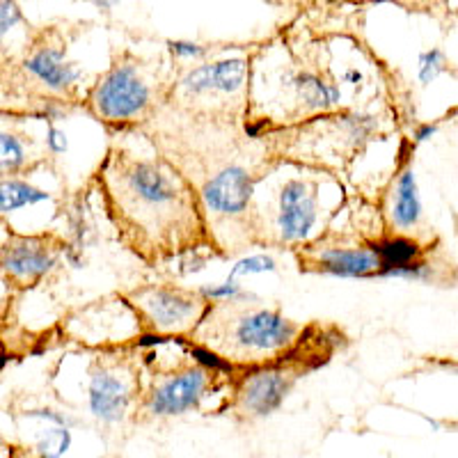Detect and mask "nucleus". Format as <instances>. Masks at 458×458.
<instances>
[{
    "label": "nucleus",
    "instance_id": "1",
    "mask_svg": "<svg viewBox=\"0 0 458 458\" xmlns=\"http://www.w3.org/2000/svg\"><path fill=\"white\" fill-rule=\"evenodd\" d=\"M94 182L117 241L147 266L216 248L198 188L163 154L110 147Z\"/></svg>",
    "mask_w": 458,
    "mask_h": 458
},
{
    "label": "nucleus",
    "instance_id": "4",
    "mask_svg": "<svg viewBox=\"0 0 458 458\" xmlns=\"http://www.w3.org/2000/svg\"><path fill=\"white\" fill-rule=\"evenodd\" d=\"M259 172L243 163H220L211 170V174L202 179L198 188L202 202L204 218L208 225V234L218 250V241L229 229L239 234L248 229L252 243H257V208H255V186L259 182Z\"/></svg>",
    "mask_w": 458,
    "mask_h": 458
},
{
    "label": "nucleus",
    "instance_id": "5",
    "mask_svg": "<svg viewBox=\"0 0 458 458\" xmlns=\"http://www.w3.org/2000/svg\"><path fill=\"white\" fill-rule=\"evenodd\" d=\"M220 376L232 374L211 369L198 362L193 355L186 362L182 360L177 365L154 369L147 386L142 387L138 412L149 420H163V417H182L186 412L199 411L211 392L218 387Z\"/></svg>",
    "mask_w": 458,
    "mask_h": 458
},
{
    "label": "nucleus",
    "instance_id": "11",
    "mask_svg": "<svg viewBox=\"0 0 458 458\" xmlns=\"http://www.w3.org/2000/svg\"><path fill=\"white\" fill-rule=\"evenodd\" d=\"M250 81V60L245 57H223L214 63L191 67L182 73L172 97L182 104L211 110L227 108L229 101H236Z\"/></svg>",
    "mask_w": 458,
    "mask_h": 458
},
{
    "label": "nucleus",
    "instance_id": "22",
    "mask_svg": "<svg viewBox=\"0 0 458 458\" xmlns=\"http://www.w3.org/2000/svg\"><path fill=\"white\" fill-rule=\"evenodd\" d=\"M273 271H277V261L273 259L271 255H250L236 261V264L232 266V271H229L227 277L239 280V277H245V276H261V273H273Z\"/></svg>",
    "mask_w": 458,
    "mask_h": 458
},
{
    "label": "nucleus",
    "instance_id": "30",
    "mask_svg": "<svg viewBox=\"0 0 458 458\" xmlns=\"http://www.w3.org/2000/svg\"><path fill=\"white\" fill-rule=\"evenodd\" d=\"M351 3H367V0H351Z\"/></svg>",
    "mask_w": 458,
    "mask_h": 458
},
{
    "label": "nucleus",
    "instance_id": "10",
    "mask_svg": "<svg viewBox=\"0 0 458 458\" xmlns=\"http://www.w3.org/2000/svg\"><path fill=\"white\" fill-rule=\"evenodd\" d=\"M67 335L94 349H117L145 335L136 308L126 296H108L76 310L67 318Z\"/></svg>",
    "mask_w": 458,
    "mask_h": 458
},
{
    "label": "nucleus",
    "instance_id": "29",
    "mask_svg": "<svg viewBox=\"0 0 458 458\" xmlns=\"http://www.w3.org/2000/svg\"><path fill=\"white\" fill-rule=\"evenodd\" d=\"M0 365H3V344H0Z\"/></svg>",
    "mask_w": 458,
    "mask_h": 458
},
{
    "label": "nucleus",
    "instance_id": "27",
    "mask_svg": "<svg viewBox=\"0 0 458 458\" xmlns=\"http://www.w3.org/2000/svg\"><path fill=\"white\" fill-rule=\"evenodd\" d=\"M362 81V73L358 69H349V72L344 73V83H351V85H358Z\"/></svg>",
    "mask_w": 458,
    "mask_h": 458
},
{
    "label": "nucleus",
    "instance_id": "9",
    "mask_svg": "<svg viewBox=\"0 0 458 458\" xmlns=\"http://www.w3.org/2000/svg\"><path fill=\"white\" fill-rule=\"evenodd\" d=\"M321 225V186L314 177H289L277 188L268 236L264 243L301 248L317 236ZM261 229V232H264Z\"/></svg>",
    "mask_w": 458,
    "mask_h": 458
},
{
    "label": "nucleus",
    "instance_id": "15",
    "mask_svg": "<svg viewBox=\"0 0 458 458\" xmlns=\"http://www.w3.org/2000/svg\"><path fill=\"white\" fill-rule=\"evenodd\" d=\"M30 114L0 113V179L26 177L51 157L47 142L28 129Z\"/></svg>",
    "mask_w": 458,
    "mask_h": 458
},
{
    "label": "nucleus",
    "instance_id": "12",
    "mask_svg": "<svg viewBox=\"0 0 458 458\" xmlns=\"http://www.w3.org/2000/svg\"><path fill=\"white\" fill-rule=\"evenodd\" d=\"M302 376V367L289 360H277L271 365L252 367L234 380L229 408L241 420H264L282 408L286 396Z\"/></svg>",
    "mask_w": 458,
    "mask_h": 458
},
{
    "label": "nucleus",
    "instance_id": "6",
    "mask_svg": "<svg viewBox=\"0 0 458 458\" xmlns=\"http://www.w3.org/2000/svg\"><path fill=\"white\" fill-rule=\"evenodd\" d=\"M140 365L122 349H101L88 369V408L101 424H124L138 412Z\"/></svg>",
    "mask_w": 458,
    "mask_h": 458
},
{
    "label": "nucleus",
    "instance_id": "20",
    "mask_svg": "<svg viewBox=\"0 0 458 458\" xmlns=\"http://www.w3.org/2000/svg\"><path fill=\"white\" fill-rule=\"evenodd\" d=\"M378 280H403V282H436V266L431 261H427L424 257L415 261H408L403 266H396V268H387V271L380 273Z\"/></svg>",
    "mask_w": 458,
    "mask_h": 458
},
{
    "label": "nucleus",
    "instance_id": "14",
    "mask_svg": "<svg viewBox=\"0 0 458 458\" xmlns=\"http://www.w3.org/2000/svg\"><path fill=\"white\" fill-rule=\"evenodd\" d=\"M280 89L289 104L286 110L296 122L337 113L342 106L339 85L312 67H286L280 73Z\"/></svg>",
    "mask_w": 458,
    "mask_h": 458
},
{
    "label": "nucleus",
    "instance_id": "25",
    "mask_svg": "<svg viewBox=\"0 0 458 458\" xmlns=\"http://www.w3.org/2000/svg\"><path fill=\"white\" fill-rule=\"evenodd\" d=\"M436 133H437L436 122H424V124H417V129L412 131V142H415V145H422V142L431 140Z\"/></svg>",
    "mask_w": 458,
    "mask_h": 458
},
{
    "label": "nucleus",
    "instance_id": "21",
    "mask_svg": "<svg viewBox=\"0 0 458 458\" xmlns=\"http://www.w3.org/2000/svg\"><path fill=\"white\" fill-rule=\"evenodd\" d=\"M447 72V55L443 48H428L417 57V81L420 85H431Z\"/></svg>",
    "mask_w": 458,
    "mask_h": 458
},
{
    "label": "nucleus",
    "instance_id": "31",
    "mask_svg": "<svg viewBox=\"0 0 458 458\" xmlns=\"http://www.w3.org/2000/svg\"><path fill=\"white\" fill-rule=\"evenodd\" d=\"M456 374H458V367H456Z\"/></svg>",
    "mask_w": 458,
    "mask_h": 458
},
{
    "label": "nucleus",
    "instance_id": "8",
    "mask_svg": "<svg viewBox=\"0 0 458 458\" xmlns=\"http://www.w3.org/2000/svg\"><path fill=\"white\" fill-rule=\"evenodd\" d=\"M67 252V239L53 232L26 234L7 229L0 241V276L14 292H26L42 284L60 268Z\"/></svg>",
    "mask_w": 458,
    "mask_h": 458
},
{
    "label": "nucleus",
    "instance_id": "18",
    "mask_svg": "<svg viewBox=\"0 0 458 458\" xmlns=\"http://www.w3.org/2000/svg\"><path fill=\"white\" fill-rule=\"evenodd\" d=\"M374 250L376 255L380 257V273L387 271V268H396V266H403L408 261H415L420 257H424L422 245L420 241L412 239V236H403V234H387L383 239L374 241ZM380 277V276H378Z\"/></svg>",
    "mask_w": 458,
    "mask_h": 458
},
{
    "label": "nucleus",
    "instance_id": "19",
    "mask_svg": "<svg viewBox=\"0 0 458 458\" xmlns=\"http://www.w3.org/2000/svg\"><path fill=\"white\" fill-rule=\"evenodd\" d=\"M69 447H72V431L67 428V424L55 422L37 440L35 454L39 458H63Z\"/></svg>",
    "mask_w": 458,
    "mask_h": 458
},
{
    "label": "nucleus",
    "instance_id": "2",
    "mask_svg": "<svg viewBox=\"0 0 458 458\" xmlns=\"http://www.w3.org/2000/svg\"><path fill=\"white\" fill-rule=\"evenodd\" d=\"M305 326L280 310L248 302L245 296L211 305L204 321L191 335L198 344L236 369L271 365L301 346Z\"/></svg>",
    "mask_w": 458,
    "mask_h": 458
},
{
    "label": "nucleus",
    "instance_id": "26",
    "mask_svg": "<svg viewBox=\"0 0 458 458\" xmlns=\"http://www.w3.org/2000/svg\"><path fill=\"white\" fill-rule=\"evenodd\" d=\"M399 5L411 7V10H433V7L443 5L445 0H394Z\"/></svg>",
    "mask_w": 458,
    "mask_h": 458
},
{
    "label": "nucleus",
    "instance_id": "13",
    "mask_svg": "<svg viewBox=\"0 0 458 458\" xmlns=\"http://www.w3.org/2000/svg\"><path fill=\"white\" fill-rule=\"evenodd\" d=\"M301 271L318 276L344 277V280H378L380 257L374 245H346L326 243L323 239L296 248Z\"/></svg>",
    "mask_w": 458,
    "mask_h": 458
},
{
    "label": "nucleus",
    "instance_id": "28",
    "mask_svg": "<svg viewBox=\"0 0 458 458\" xmlns=\"http://www.w3.org/2000/svg\"><path fill=\"white\" fill-rule=\"evenodd\" d=\"M94 5L99 7V10H104V12H110V10H114V7L120 5L122 0H92Z\"/></svg>",
    "mask_w": 458,
    "mask_h": 458
},
{
    "label": "nucleus",
    "instance_id": "16",
    "mask_svg": "<svg viewBox=\"0 0 458 458\" xmlns=\"http://www.w3.org/2000/svg\"><path fill=\"white\" fill-rule=\"evenodd\" d=\"M387 225L392 234L412 236L424 220V204L417 186V177L412 167H403L392 183L390 199H387Z\"/></svg>",
    "mask_w": 458,
    "mask_h": 458
},
{
    "label": "nucleus",
    "instance_id": "3",
    "mask_svg": "<svg viewBox=\"0 0 458 458\" xmlns=\"http://www.w3.org/2000/svg\"><path fill=\"white\" fill-rule=\"evenodd\" d=\"M85 108L108 129L126 131L157 113V89L145 64L133 55L117 57L85 94Z\"/></svg>",
    "mask_w": 458,
    "mask_h": 458
},
{
    "label": "nucleus",
    "instance_id": "17",
    "mask_svg": "<svg viewBox=\"0 0 458 458\" xmlns=\"http://www.w3.org/2000/svg\"><path fill=\"white\" fill-rule=\"evenodd\" d=\"M48 199H51V193L28 182L26 177L0 179V218H7L21 208L37 207Z\"/></svg>",
    "mask_w": 458,
    "mask_h": 458
},
{
    "label": "nucleus",
    "instance_id": "23",
    "mask_svg": "<svg viewBox=\"0 0 458 458\" xmlns=\"http://www.w3.org/2000/svg\"><path fill=\"white\" fill-rule=\"evenodd\" d=\"M198 292L202 293L211 305H220V302H229V301H234V298L245 296L243 286H241L236 280H232V277H227L225 282H218V284L199 286Z\"/></svg>",
    "mask_w": 458,
    "mask_h": 458
},
{
    "label": "nucleus",
    "instance_id": "7",
    "mask_svg": "<svg viewBox=\"0 0 458 458\" xmlns=\"http://www.w3.org/2000/svg\"><path fill=\"white\" fill-rule=\"evenodd\" d=\"M136 308L145 335L154 337H191L211 310L198 289L179 284H145L124 293Z\"/></svg>",
    "mask_w": 458,
    "mask_h": 458
},
{
    "label": "nucleus",
    "instance_id": "24",
    "mask_svg": "<svg viewBox=\"0 0 458 458\" xmlns=\"http://www.w3.org/2000/svg\"><path fill=\"white\" fill-rule=\"evenodd\" d=\"M167 51L179 63H193V60H202L207 55V48L191 39H167Z\"/></svg>",
    "mask_w": 458,
    "mask_h": 458
}]
</instances>
